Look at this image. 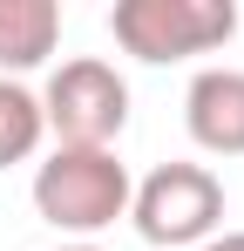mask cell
<instances>
[{
    "mask_svg": "<svg viewBox=\"0 0 244 251\" xmlns=\"http://www.w3.org/2000/svg\"><path fill=\"white\" fill-rule=\"evenodd\" d=\"M203 251H244V231H224V238H210Z\"/></svg>",
    "mask_w": 244,
    "mask_h": 251,
    "instance_id": "cell-8",
    "label": "cell"
},
{
    "mask_svg": "<svg viewBox=\"0 0 244 251\" xmlns=\"http://www.w3.org/2000/svg\"><path fill=\"white\" fill-rule=\"evenodd\" d=\"M129 224L156 251H197L224 224V183L203 163H156L129 190Z\"/></svg>",
    "mask_w": 244,
    "mask_h": 251,
    "instance_id": "cell-2",
    "label": "cell"
},
{
    "mask_svg": "<svg viewBox=\"0 0 244 251\" xmlns=\"http://www.w3.org/2000/svg\"><path fill=\"white\" fill-rule=\"evenodd\" d=\"M61 48V7L54 0H0V75L21 82Z\"/></svg>",
    "mask_w": 244,
    "mask_h": 251,
    "instance_id": "cell-6",
    "label": "cell"
},
{
    "mask_svg": "<svg viewBox=\"0 0 244 251\" xmlns=\"http://www.w3.org/2000/svg\"><path fill=\"white\" fill-rule=\"evenodd\" d=\"M41 123L54 129V150H116V136L129 129V82L109 61L75 54L41 88Z\"/></svg>",
    "mask_w": 244,
    "mask_h": 251,
    "instance_id": "cell-4",
    "label": "cell"
},
{
    "mask_svg": "<svg viewBox=\"0 0 244 251\" xmlns=\"http://www.w3.org/2000/svg\"><path fill=\"white\" fill-rule=\"evenodd\" d=\"M109 34L136 61H190L210 54L238 34V0H116L109 7Z\"/></svg>",
    "mask_w": 244,
    "mask_h": 251,
    "instance_id": "cell-3",
    "label": "cell"
},
{
    "mask_svg": "<svg viewBox=\"0 0 244 251\" xmlns=\"http://www.w3.org/2000/svg\"><path fill=\"white\" fill-rule=\"evenodd\" d=\"M41 136H48V123H41V95L27 82H7L0 75V170L27 163L41 150Z\"/></svg>",
    "mask_w": 244,
    "mask_h": 251,
    "instance_id": "cell-7",
    "label": "cell"
},
{
    "mask_svg": "<svg viewBox=\"0 0 244 251\" xmlns=\"http://www.w3.org/2000/svg\"><path fill=\"white\" fill-rule=\"evenodd\" d=\"M129 163L116 150H54L34 170V210L41 224L68 231V238H95L116 217H129Z\"/></svg>",
    "mask_w": 244,
    "mask_h": 251,
    "instance_id": "cell-1",
    "label": "cell"
},
{
    "mask_svg": "<svg viewBox=\"0 0 244 251\" xmlns=\"http://www.w3.org/2000/svg\"><path fill=\"white\" fill-rule=\"evenodd\" d=\"M61 251H95V245H61Z\"/></svg>",
    "mask_w": 244,
    "mask_h": 251,
    "instance_id": "cell-9",
    "label": "cell"
},
{
    "mask_svg": "<svg viewBox=\"0 0 244 251\" xmlns=\"http://www.w3.org/2000/svg\"><path fill=\"white\" fill-rule=\"evenodd\" d=\"M190 143L210 156H244V68H197L183 95Z\"/></svg>",
    "mask_w": 244,
    "mask_h": 251,
    "instance_id": "cell-5",
    "label": "cell"
}]
</instances>
